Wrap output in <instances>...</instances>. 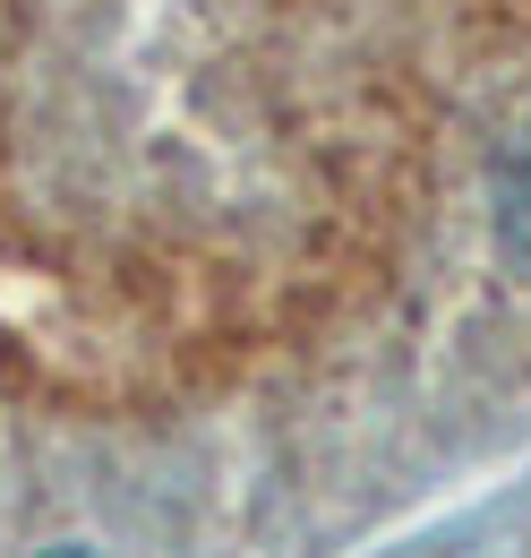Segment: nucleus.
<instances>
[{"mask_svg":"<svg viewBox=\"0 0 531 558\" xmlns=\"http://www.w3.org/2000/svg\"><path fill=\"white\" fill-rule=\"evenodd\" d=\"M44 558H95V550H44Z\"/></svg>","mask_w":531,"mask_h":558,"instance_id":"obj_1","label":"nucleus"}]
</instances>
